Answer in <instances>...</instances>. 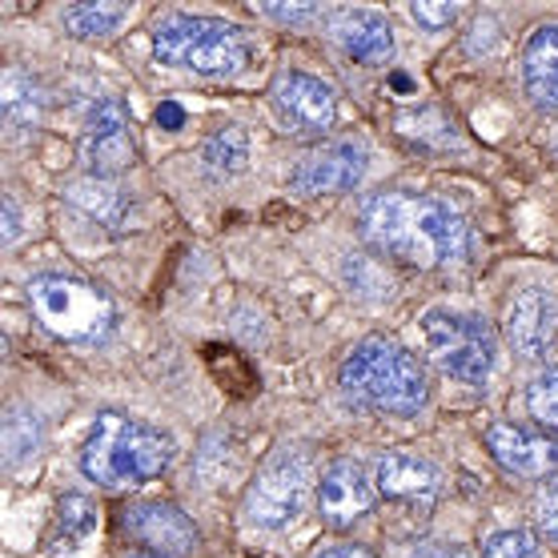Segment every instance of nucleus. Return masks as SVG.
Segmentation results:
<instances>
[{"label":"nucleus","instance_id":"nucleus-5","mask_svg":"<svg viewBox=\"0 0 558 558\" xmlns=\"http://www.w3.org/2000/svg\"><path fill=\"white\" fill-rule=\"evenodd\" d=\"M153 52L161 64L190 69L202 76H233L245 69L242 28L214 21V16H166L153 33Z\"/></svg>","mask_w":558,"mask_h":558},{"label":"nucleus","instance_id":"nucleus-21","mask_svg":"<svg viewBox=\"0 0 558 558\" xmlns=\"http://www.w3.org/2000/svg\"><path fill=\"white\" fill-rule=\"evenodd\" d=\"M205 169L214 173V178H233V173H242L245 169V157H250V141H245V129L238 125H221L209 133L205 141Z\"/></svg>","mask_w":558,"mask_h":558},{"label":"nucleus","instance_id":"nucleus-22","mask_svg":"<svg viewBox=\"0 0 558 558\" xmlns=\"http://www.w3.org/2000/svg\"><path fill=\"white\" fill-rule=\"evenodd\" d=\"M97 531V510H93L89 498L69 495L57 510V538H52V550H73L76 543H85L89 534Z\"/></svg>","mask_w":558,"mask_h":558},{"label":"nucleus","instance_id":"nucleus-33","mask_svg":"<svg viewBox=\"0 0 558 558\" xmlns=\"http://www.w3.org/2000/svg\"><path fill=\"white\" fill-rule=\"evenodd\" d=\"M141 558H161V555H141Z\"/></svg>","mask_w":558,"mask_h":558},{"label":"nucleus","instance_id":"nucleus-23","mask_svg":"<svg viewBox=\"0 0 558 558\" xmlns=\"http://www.w3.org/2000/svg\"><path fill=\"white\" fill-rule=\"evenodd\" d=\"M526 410L543 430L558 434V366L543 369L526 390Z\"/></svg>","mask_w":558,"mask_h":558},{"label":"nucleus","instance_id":"nucleus-17","mask_svg":"<svg viewBox=\"0 0 558 558\" xmlns=\"http://www.w3.org/2000/svg\"><path fill=\"white\" fill-rule=\"evenodd\" d=\"M378 490L386 498H402V502H426V498L438 495V466L426 462L418 454H407V450H398V454H386L378 462Z\"/></svg>","mask_w":558,"mask_h":558},{"label":"nucleus","instance_id":"nucleus-24","mask_svg":"<svg viewBox=\"0 0 558 558\" xmlns=\"http://www.w3.org/2000/svg\"><path fill=\"white\" fill-rule=\"evenodd\" d=\"M40 442V422L37 414H13L4 422V446H9V462H21V458L37 454Z\"/></svg>","mask_w":558,"mask_h":558},{"label":"nucleus","instance_id":"nucleus-19","mask_svg":"<svg viewBox=\"0 0 558 558\" xmlns=\"http://www.w3.org/2000/svg\"><path fill=\"white\" fill-rule=\"evenodd\" d=\"M0 109H4V121L13 129H33L45 113V93L33 76H25L21 69H9L0 81Z\"/></svg>","mask_w":558,"mask_h":558},{"label":"nucleus","instance_id":"nucleus-27","mask_svg":"<svg viewBox=\"0 0 558 558\" xmlns=\"http://www.w3.org/2000/svg\"><path fill=\"white\" fill-rule=\"evenodd\" d=\"M257 13L269 16V21H281V25H310L322 16L317 4H257Z\"/></svg>","mask_w":558,"mask_h":558},{"label":"nucleus","instance_id":"nucleus-18","mask_svg":"<svg viewBox=\"0 0 558 558\" xmlns=\"http://www.w3.org/2000/svg\"><path fill=\"white\" fill-rule=\"evenodd\" d=\"M522 81L531 101L546 113H558V25H543L522 52Z\"/></svg>","mask_w":558,"mask_h":558},{"label":"nucleus","instance_id":"nucleus-9","mask_svg":"<svg viewBox=\"0 0 558 558\" xmlns=\"http://www.w3.org/2000/svg\"><path fill=\"white\" fill-rule=\"evenodd\" d=\"M269 101L290 133H326L338 117L333 89L310 73H281L269 89Z\"/></svg>","mask_w":558,"mask_h":558},{"label":"nucleus","instance_id":"nucleus-4","mask_svg":"<svg viewBox=\"0 0 558 558\" xmlns=\"http://www.w3.org/2000/svg\"><path fill=\"white\" fill-rule=\"evenodd\" d=\"M28 305L52 338L73 345L105 342L117 326V305L109 302V293L64 274H40L28 281Z\"/></svg>","mask_w":558,"mask_h":558},{"label":"nucleus","instance_id":"nucleus-14","mask_svg":"<svg viewBox=\"0 0 558 558\" xmlns=\"http://www.w3.org/2000/svg\"><path fill=\"white\" fill-rule=\"evenodd\" d=\"M125 531L153 555H193L197 550V531L178 507L166 502H141L125 514Z\"/></svg>","mask_w":558,"mask_h":558},{"label":"nucleus","instance_id":"nucleus-32","mask_svg":"<svg viewBox=\"0 0 558 558\" xmlns=\"http://www.w3.org/2000/svg\"><path fill=\"white\" fill-rule=\"evenodd\" d=\"M161 121H166V125H181V109H178V105H166V109H161Z\"/></svg>","mask_w":558,"mask_h":558},{"label":"nucleus","instance_id":"nucleus-29","mask_svg":"<svg viewBox=\"0 0 558 558\" xmlns=\"http://www.w3.org/2000/svg\"><path fill=\"white\" fill-rule=\"evenodd\" d=\"M16 233H21V217H16V202H13V197H4V242H16Z\"/></svg>","mask_w":558,"mask_h":558},{"label":"nucleus","instance_id":"nucleus-30","mask_svg":"<svg viewBox=\"0 0 558 558\" xmlns=\"http://www.w3.org/2000/svg\"><path fill=\"white\" fill-rule=\"evenodd\" d=\"M410 558H470V555H462V550H450V546H422V550H414Z\"/></svg>","mask_w":558,"mask_h":558},{"label":"nucleus","instance_id":"nucleus-11","mask_svg":"<svg viewBox=\"0 0 558 558\" xmlns=\"http://www.w3.org/2000/svg\"><path fill=\"white\" fill-rule=\"evenodd\" d=\"M507 338L522 357H543L558 338V298L555 290L531 286L507 310Z\"/></svg>","mask_w":558,"mask_h":558},{"label":"nucleus","instance_id":"nucleus-13","mask_svg":"<svg viewBox=\"0 0 558 558\" xmlns=\"http://www.w3.org/2000/svg\"><path fill=\"white\" fill-rule=\"evenodd\" d=\"M374 507V486H369L366 470L357 462H333L326 474H322V490H317V510H322V522L333 526V531H345L354 526L362 514H369Z\"/></svg>","mask_w":558,"mask_h":558},{"label":"nucleus","instance_id":"nucleus-12","mask_svg":"<svg viewBox=\"0 0 558 558\" xmlns=\"http://www.w3.org/2000/svg\"><path fill=\"white\" fill-rule=\"evenodd\" d=\"M486 446L498 458V466H507L510 474L522 478H546L558 470V442L546 434H531L514 426V422H495L486 430Z\"/></svg>","mask_w":558,"mask_h":558},{"label":"nucleus","instance_id":"nucleus-2","mask_svg":"<svg viewBox=\"0 0 558 558\" xmlns=\"http://www.w3.org/2000/svg\"><path fill=\"white\" fill-rule=\"evenodd\" d=\"M173 462V442L161 430L125 414H101L81 446V470L105 490H129L157 478Z\"/></svg>","mask_w":558,"mask_h":558},{"label":"nucleus","instance_id":"nucleus-6","mask_svg":"<svg viewBox=\"0 0 558 558\" xmlns=\"http://www.w3.org/2000/svg\"><path fill=\"white\" fill-rule=\"evenodd\" d=\"M422 338L438 366L458 381H486L495 369L498 345L486 322L454 310H430L422 317Z\"/></svg>","mask_w":558,"mask_h":558},{"label":"nucleus","instance_id":"nucleus-26","mask_svg":"<svg viewBox=\"0 0 558 558\" xmlns=\"http://www.w3.org/2000/svg\"><path fill=\"white\" fill-rule=\"evenodd\" d=\"M410 16H414L422 28L438 33V28H450L458 21V4H430V0H414V4H410Z\"/></svg>","mask_w":558,"mask_h":558},{"label":"nucleus","instance_id":"nucleus-28","mask_svg":"<svg viewBox=\"0 0 558 558\" xmlns=\"http://www.w3.org/2000/svg\"><path fill=\"white\" fill-rule=\"evenodd\" d=\"M538 526H543L546 538L558 543V486L543 498V507H538Z\"/></svg>","mask_w":558,"mask_h":558},{"label":"nucleus","instance_id":"nucleus-10","mask_svg":"<svg viewBox=\"0 0 558 558\" xmlns=\"http://www.w3.org/2000/svg\"><path fill=\"white\" fill-rule=\"evenodd\" d=\"M85 161L93 178H113L133 166V137H129V109L117 97L93 105L89 129H85Z\"/></svg>","mask_w":558,"mask_h":558},{"label":"nucleus","instance_id":"nucleus-25","mask_svg":"<svg viewBox=\"0 0 558 558\" xmlns=\"http://www.w3.org/2000/svg\"><path fill=\"white\" fill-rule=\"evenodd\" d=\"M483 558H543V550L531 531H498L486 538Z\"/></svg>","mask_w":558,"mask_h":558},{"label":"nucleus","instance_id":"nucleus-1","mask_svg":"<svg viewBox=\"0 0 558 558\" xmlns=\"http://www.w3.org/2000/svg\"><path fill=\"white\" fill-rule=\"evenodd\" d=\"M362 238L378 254L418 269H442L466 257V221L438 197L369 193L362 202Z\"/></svg>","mask_w":558,"mask_h":558},{"label":"nucleus","instance_id":"nucleus-31","mask_svg":"<svg viewBox=\"0 0 558 558\" xmlns=\"http://www.w3.org/2000/svg\"><path fill=\"white\" fill-rule=\"evenodd\" d=\"M317 558H374V555H366L362 546H330V550H322Z\"/></svg>","mask_w":558,"mask_h":558},{"label":"nucleus","instance_id":"nucleus-3","mask_svg":"<svg viewBox=\"0 0 558 558\" xmlns=\"http://www.w3.org/2000/svg\"><path fill=\"white\" fill-rule=\"evenodd\" d=\"M342 390L350 402L381 414H418L426 407V374L398 342L366 338L342 362Z\"/></svg>","mask_w":558,"mask_h":558},{"label":"nucleus","instance_id":"nucleus-20","mask_svg":"<svg viewBox=\"0 0 558 558\" xmlns=\"http://www.w3.org/2000/svg\"><path fill=\"white\" fill-rule=\"evenodd\" d=\"M125 21H129V4H109V0H85V4L64 9L61 16V25L73 37H109Z\"/></svg>","mask_w":558,"mask_h":558},{"label":"nucleus","instance_id":"nucleus-16","mask_svg":"<svg viewBox=\"0 0 558 558\" xmlns=\"http://www.w3.org/2000/svg\"><path fill=\"white\" fill-rule=\"evenodd\" d=\"M64 205L101 229H129L133 205L109 178H81L64 185Z\"/></svg>","mask_w":558,"mask_h":558},{"label":"nucleus","instance_id":"nucleus-7","mask_svg":"<svg viewBox=\"0 0 558 558\" xmlns=\"http://www.w3.org/2000/svg\"><path fill=\"white\" fill-rule=\"evenodd\" d=\"M310 483H314L310 458L281 450L278 458H269L266 470L257 474V483L250 486L245 514L262 531H290L293 522L302 519L305 498H310Z\"/></svg>","mask_w":558,"mask_h":558},{"label":"nucleus","instance_id":"nucleus-15","mask_svg":"<svg viewBox=\"0 0 558 558\" xmlns=\"http://www.w3.org/2000/svg\"><path fill=\"white\" fill-rule=\"evenodd\" d=\"M330 37L345 57L362 64H386L393 57V28L386 16L369 13V9H338L330 13Z\"/></svg>","mask_w":558,"mask_h":558},{"label":"nucleus","instance_id":"nucleus-8","mask_svg":"<svg viewBox=\"0 0 558 558\" xmlns=\"http://www.w3.org/2000/svg\"><path fill=\"white\" fill-rule=\"evenodd\" d=\"M366 173V149L357 141H330L322 149H310L290 173L293 193L302 197H326V193L354 190Z\"/></svg>","mask_w":558,"mask_h":558}]
</instances>
